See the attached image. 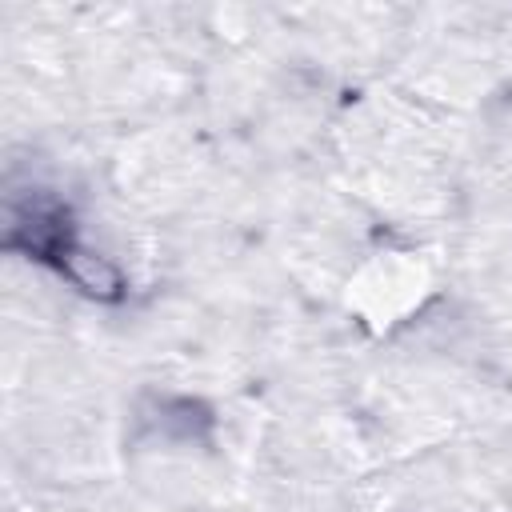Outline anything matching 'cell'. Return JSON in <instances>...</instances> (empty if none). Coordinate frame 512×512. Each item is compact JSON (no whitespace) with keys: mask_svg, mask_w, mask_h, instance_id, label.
Here are the masks:
<instances>
[{"mask_svg":"<svg viewBox=\"0 0 512 512\" xmlns=\"http://www.w3.org/2000/svg\"><path fill=\"white\" fill-rule=\"evenodd\" d=\"M4 248L52 268L56 276H64L72 288H80L92 300L116 304L128 296V280L120 276V268L84 244L72 208L44 188H32L24 196H8Z\"/></svg>","mask_w":512,"mask_h":512,"instance_id":"1","label":"cell"}]
</instances>
